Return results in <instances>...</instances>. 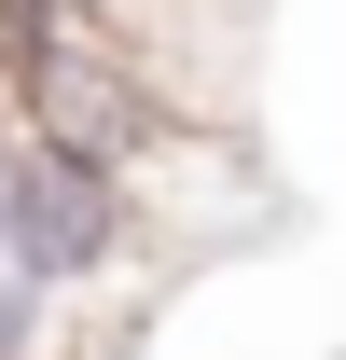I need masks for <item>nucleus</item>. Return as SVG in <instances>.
<instances>
[{
    "label": "nucleus",
    "mask_w": 346,
    "mask_h": 360,
    "mask_svg": "<svg viewBox=\"0 0 346 360\" xmlns=\"http://www.w3.org/2000/svg\"><path fill=\"white\" fill-rule=\"evenodd\" d=\"M125 180L84 167V153H56V139H14L0 153V277L56 305V291H97V277L125 264Z\"/></svg>",
    "instance_id": "1"
},
{
    "label": "nucleus",
    "mask_w": 346,
    "mask_h": 360,
    "mask_svg": "<svg viewBox=\"0 0 346 360\" xmlns=\"http://www.w3.org/2000/svg\"><path fill=\"white\" fill-rule=\"evenodd\" d=\"M0 153H14V97H0Z\"/></svg>",
    "instance_id": "2"
}]
</instances>
